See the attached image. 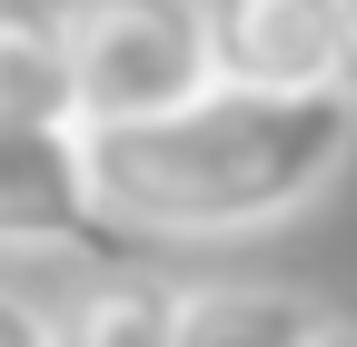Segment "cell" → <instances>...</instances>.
I'll return each instance as SVG.
<instances>
[{"label": "cell", "mask_w": 357, "mask_h": 347, "mask_svg": "<svg viewBox=\"0 0 357 347\" xmlns=\"http://www.w3.org/2000/svg\"><path fill=\"white\" fill-rule=\"evenodd\" d=\"M357 149V100L347 90H229L100 129V189L119 229L149 238H258L318 208Z\"/></svg>", "instance_id": "1"}, {"label": "cell", "mask_w": 357, "mask_h": 347, "mask_svg": "<svg viewBox=\"0 0 357 347\" xmlns=\"http://www.w3.org/2000/svg\"><path fill=\"white\" fill-rule=\"evenodd\" d=\"M89 129H139L218 90L208 0H60Z\"/></svg>", "instance_id": "2"}, {"label": "cell", "mask_w": 357, "mask_h": 347, "mask_svg": "<svg viewBox=\"0 0 357 347\" xmlns=\"http://www.w3.org/2000/svg\"><path fill=\"white\" fill-rule=\"evenodd\" d=\"M119 219L100 189V129L0 119V258H109Z\"/></svg>", "instance_id": "3"}, {"label": "cell", "mask_w": 357, "mask_h": 347, "mask_svg": "<svg viewBox=\"0 0 357 347\" xmlns=\"http://www.w3.org/2000/svg\"><path fill=\"white\" fill-rule=\"evenodd\" d=\"M229 90H337V0H208Z\"/></svg>", "instance_id": "4"}, {"label": "cell", "mask_w": 357, "mask_h": 347, "mask_svg": "<svg viewBox=\"0 0 357 347\" xmlns=\"http://www.w3.org/2000/svg\"><path fill=\"white\" fill-rule=\"evenodd\" d=\"M178 318H189V288L178 278L109 268V278H89L60 308V347H178Z\"/></svg>", "instance_id": "5"}, {"label": "cell", "mask_w": 357, "mask_h": 347, "mask_svg": "<svg viewBox=\"0 0 357 347\" xmlns=\"http://www.w3.org/2000/svg\"><path fill=\"white\" fill-rule=\"evenodd\" d=\"M0 119H79L89 129L60 10H0Z\"/></svg>", "instance_id": "6"}, {"label": "cell", "mask_w": 357, "mask_h": 347, "mask_svg": "<svg viewBox=\"0 0 357 347\" xmlns=\"http://www.w3.org/2000/svg\"><path fill=\"white\" fill-rule=\"evenodd\" d=\"M328 308L298 288H189L178 347H318Z\"/></svg>", "instance_id": "7"}, {"label": "cell", "mask_w": 357, "mask_h": 347, "mask_svg": "<svg viewBox=\"0 0 357 347\" xmlns=\"http://www.w3.org/2000/svg\"><path fill=\"white\" fill-rule=\"evenodd\" d=\"M0 347H60V308H40V298L0 288Z\"/></svg>", "instance_id": "8"}, {"label": "cell", "mask_w": 357, "mask_h": 347, "mask_svg": "<svg viewBox=\"0 0 357 347\" xmlns=\"http://www.w3.org/2000/svg\"><path fill=\"white\" fill-rule=\"evenodd\" d=\"M337 90L357 100V0H337Z\"/></svg>", "instance_id": "9"}, {"label": "cell", "mask_w": 357, "mask_h": 347, "mask_svg": "<svg viewBox=\"0 0 357 347\" xmlns=\"http://www.w3.org/2000/svg\"><path fill=\"white\" fill-rule=\"evenodd\" d=\"M318 347H357V327H347V318H328V337H318Z\"/></svg>", "instance_id": "10"}]
</instances>
